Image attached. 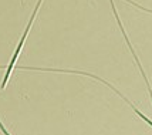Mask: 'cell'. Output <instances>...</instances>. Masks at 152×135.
Here are the masks:
<instances>
[]
</instances>
